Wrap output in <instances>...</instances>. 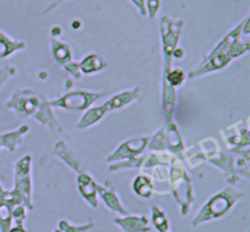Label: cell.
<instances>
[{
  "mask_svg": "<svg viewBox=\"0 0 250 232\" xmlns=\"http://www.w3.org/2000/svg\"><path fill=\"white\" fill-rule=\"evenodd\" d=\"M61 1H63V0H58V1H56V2H54L53 5H50V6H49V9H46L45 11H44V14H46V12H49V11H50L51 9H54V7H55V6H58V5L60 4Z\"/></svg>",
  "mask_w": 250,
  "mask_h": 232,
  "instance_id": "35",
  "label": "cell"
},
{
  "mask_svg": "<svg viewBox=\"0 0 250 232\" xmlns=\"http://www.w3.org/2000/svg\"><path fill=\"white\" fill-rule=\"evenodd\" d=\"M151 222L158 232H170V220L164 209L158 205H151Z\"/></svg>",
  "mask_w": 250,
  "mask_h": 232,
  "instance_id": "23",
  "label": "cell"
},
{
  "mask_svg": "<svg viewBox=\"0 0 250 232\" xmlns=\"http://www.w3.org/2000/svg\"><path fill=\"white\" fill-rule=\"evenodd\" d=\"M1 149H2V148H1V146H0V150H1Z\"/></svg>",
  "mask_w": 250,
  "mask_h": 232,
  "instance_id": "37",
  "label": "cell"
},
{
  "mask_svg": "<svg viewBox=\"0 0 250 232\" xmlns=\"http://www.w3.org/2000/svg\"><path fill=\"white\" fill-rule=\"evenodd\" d=\"M165 128V150L182 160L185 155V142L175 121L164 122Z\"/></svg>",
  "mask_w": 250,
  "mask_h": 232,
  "instance_id": "11",
  "label": "cell"
},
{
  "mask_svg": "<svg viewBox=\"0 0 250 232\" xmlns=\"http://www.w3.org/2000/svg\"><path fill=\"white\" fill-rule=\"evenodd\" d=\"M9 232H27L26 229L22 226H11V229L9 230Z\"/></svg>",
  "mask_w": 250,
  "mask_h": 232,
  "instance_id": "34",
  "label": "cell"
},
{
  "mask_svg": "<svg viewBox=\"0 0 250 232\" xmlns=\"http://www.w3.org/2000/svg\"><path fill=\"white\" fill-rule=\"evenodd\" d=\"M129 1L132 2V4L134 5V6L138 9L139 14L142 15V16L146 17V0H129Z\"/></svg>",
  "mask_w": 250,
  "mask_h": 232,
  "instance_id": "31",
  "label": "cell"
},
{
  "mask_svg": "<svg viewBox=\"0 0 250 232\" xmlns=\"http://www.w3.org/2000/svg\"><path fill=\"white\" fill-rule=\"evenodd\" d=\"M12 226H22L24 227V222L27 219V208L24 205H16L12 208Z\"/></svg>",
  "mask_w": 250,
  "mask_h": 232,
  "instance_id": "26",
  "label": "cell"
},
{
  "mask_svg": "<svg viewBox=\"0 0 250 232\" xmlns=\"http://www.w3.org/2000/svg\"><path fill=\"white\" fill-rule=\"evenodd\" d=\"M186 80H187V73L181 68H171L166 73H163V83L171 85L175 89L182 85Z\"/></svg>",
  "mask_w": 250,
  "mask_h": 232,
  "instance_id": "24",
  "label": "cell"
},
{
  "mask_svg": "<svg viewBox=\"0 0 250 232\" xmlns=\"http://www.w3.org/2000/svg\"><path fill=\"white\" fill-rule=\"evenodd\" d=\"M78 67L82 75H93L104 71L107 67V61L102 54L89 53L78 63Z\"/></svg>",
  "mask_w": 250,
  "mask_h": 232,
  "instance_id": "16",
  "label": "cell"
},
{
  "mask_svg": "<svg viewBox=\"0 0 250 232\" xmlns=\"http://www.w3.org/2000/svg\"><path fill=\"white\" fill-rule=\"evenodd\" d=\"M161 7V0H146V16L149 19H154L158 15L159 10Z\"/></svg>",
  "mask_w": 250,
  "mask_h": 232,
  "instance_id": "29",
  "label": "cell"
},
{
  "mask_svg": "<svg viewBox=\"0 0 250 232\" xmlns=\"http://www.w3.org/2000/svg\"><path fill=\"white\" fill-rule=\"evenodd\" d=\"M76 183H77V190L80 192L81 197L88 203L92 208H98L99 199H98V182L94 180L89 172L78 173L76 176Z\"/></svg>",
  "mask_w": 250,
  "mask_h": 232,
  "instance_id": "13",
  "label": "cell"
},
{
  "mask_svg": "<svg viewBox=\"0 0 250 232\" xmlns=\"http://www.w3.org/2000/svg\"><path fill=\"white\" fill-rule=\"evenodd\" d=\"M103 95H105V92L103 90H70L55 99L49 100V104L51 107L84 111L88 107L93 106V104L98 102Z\"/></svg>",
  "mask_w": 250,
  "mask_h": 232,
  "instance_id": "5",
  "label": "cell"
},
{
  "mask_svg": "<svg viewBox=\"0 0 250 232\" xmlns=\"http://www.w3.org/2000/svg\"><path fill=\"white\" fill-rule=\"evenodd\" d=\"M132 190L137 197L143 198V199H149L156 193L154 181L148 173H139L134 177L132 182Z\"/></svg>",
  "mask_w": 250,
  "mask_h": 232,
  "instance_id": "18",
  "label": "cell"
},
{
  "mask_svg": "<svg viewBox=\"0 0 250 232\" xmlns=\"http://www.w3.org/2000/svg\"><path fill=\"white\" fill-rule=\"evenodd\" d=\"M5 192L6 190L0 183V232H9L12 226V208L5 199Z\"/></svg>",
  "mask_w": 250,
  "mask_h": 232,
  "instance_id": "22",
  "label": "cell"
},
{
  "mask_svg": "<svg viewBox=\"0 0 250 232\" xmlns=\"http://www.w3.org/2000/svg\"><path fill=\"white\" fill-rule=\"evenodd\" d=\"M44 97L45 95L36 90L20 89L12 93L6 100V107L16 112L20 117H33Z\"/></svg>",
  "mask_w": 250,
  "mask_h": 232,
  "instance_id": "6",
  "label": "cell"
},
{
  "mask_svg": "<svg viewBox=\"0 0 250 232\" xmlns=\"http://www.w3.org/2000/svg\"><path fill=\"white\" fill-rule=\"evenodd\" d=\"M107 114V110L105 109L104 105H98V106H90L84 110L82 116L80 117L77 122L78 129H87L94 125L99 124Z\"/></svg>",
  "mask_w": 250,
  "mask_h": 232,
  "instance_id": "19",
  "label": "cell"
},
{
  "mask_svg": "<svg viewBox=\"0 0 250 232\" xmlns=\"http://www.w3.org/2000/svg\"><path fill=\"white\" fill-rule=\"evenodd\" d=\"M185 55H186L185 48H182V46L178 45L177 48H176L175 50H173V53H172V59H177V60H182V59L185 58Z\"/></svg>",
  "mask_w": 250,
  "mask_h": 232,
  "instance_id": "32",
  "label": "cell"
},
{
  "mask_svg": "<svg viewBox=\"0 0 250 232\" xmlns=\"http://www.w3.org/2000/svg\"><path fill=\"white\" fill-rule=\"evenodd\" d=\"M63 70L68 73L72 78L75 80H81L82 78V72L80 71V67H78V63H75V61H71V63H66L65 66H62Z\"/></svg>",
  "mask_w": 250,
  "mask_h": 232,
  "instance_id": "30",
  "label": "cell"
},
{
  "mask_svg": "<svg viewBox=\"0 0 250 232\" xmlns=\"http://www.w3.org/2000/svg\"><path fill=\"white\" fill-rule=\"evenodd\" d=\"M54 153L66 166L75 171L77 175L85 171V160L78 151H76L75 149L68 146L67 142L59 139L54 146Z\"/></svg>",
  "mask_w": 250,
  "mask_h": 232,
  "instance_id": "10",
  "label": "cell"
},
{
  "mask_svg": "<svg viewBox=\"0 0 250 232\" xmlns=\"http://www.w3.org/2000/svg\"><path fill=\"white\" fill-rule=\"evenodd\" d=\"M58 229L62 232H89L90 230L94 229L93 222H85L82 225H75L66 219L59 220Z\"/></svg>",
  "mask_w": 250,
  "mask_h": 232,
  "instance_id": "25",
  "label": "cell"
},
{
  "mask_svg": "<svg viewBox=\"0 0 250 232\" xmlns=\"http://www.w3.org/2000/svg\"><path fill=\"white\" fill-rule=\"evenodd\" d=\"M168 180L171 183V193L173 199L180 207L181 215L186 216L189 214L193 203L195 200L194 190H193L192 177L188 173L186 165L181 159L175 156L168 169Z\"/></svg>",
  "mask_w": 250,
  "mask_h": 232,
  "instance_id": "2",
  "label": "cell"
},
{
  "mask_svg": "<svg viewBox=\"0 0 250 232\" xmlns=\"http://www.w3.org/2000/svg\"><path fill=\"white\" fill-rule=\"evenodd\" d=\"M98 199L102 200L103 204L111 212H116L120 216H125L131 212L126 209L122 203L116 187L111 183V181L106 180L104 183H98Z\"/></svg>",
  "mask_w": 250,
  "mask_h": 232,
  "instance_id": "9",
  "label": "cell"
},
{
  "mask_svg": "<svg viewBox=\"0 0 250 232\" xmlns=\"http://www.w3.org/2000/svg\"><path fill=\"white\" fill-rule=\"evenodd\" d=\"M116 226L122 232H150V220L146 215L128 214L125 216H117L114 219Z\"/></svg>",
  "mask_w": 250,
  "mask_h": 232,
  "instance_id": "14",
  "label": "cell"
},
{
  "mask_svg": "<svg viewBox=\"0 0 250 232\" xmlns=\"http://www.w3.org/2000/svg\"><path fill=\"white\" fill-rule=\"evenodd\" d=\"M53 232H62V231H60V230H59V229H58V227H56V229H55V230H53Z\"/></svg>",
  "mask_w": 250,
  "mask_h": 232,
  "instance_id": "36",
  "label": "cell"
},
{
  "mask_svg": "<svg viewBox=\"0 0 250 232\" xmlns=\"http://www.w3.org/2000/svg\"><path fill=\"white\" fill-rule=\"evenodd\" d=\"M141 98L142 88L139 85H136L133 88H128V89H125L116 93L111 98H109L103 105L107 110V112L117 111V110H121L124 107L128 106L132 103L138 102V100H141Z\"/></svg>",
  "mask_w": 250,
  "mask_h": 232,
  "instance_id": "12",
  "label": "cell"
},
{
  "mask_svg": "<svg viewBox=\"0 0 250 232\" xmlns=\"http://www.w3.org/2000/svg\"><path fill=\"white\" fill-rule=\"evenodd\" d=\"M102 232H106V231H102Z\"/></svg>",
  "mask_w": 250,
  "mask_h": 232,
  "instance_id": "38",
  "label": "cell"
},
{
  "mask_svg": "<svg viewBox=\"0 0 250 232\" xmlns=\"http://www.w3.org/2000/svg\"><path fill=\"white\" fill-rule=\"evenodd\" d=\"M153 181L158 182H166L168 180V166L167 165H158L151 168V173L149 175Z\"/></svg>",
  "mask_w": 250,
  "mask_h": 232,
  "instance_id": "27",
  "label": "cell"
},
{
  "mask_svg": "<svg viewBox=\"0 0 250 232\" xmlns=\"http://www.w3.org/2000/svg\"><path fill=\"white\" fill-rule=\"evenodd\" d=\"M183 24H185L183 20L173 21L167 15H164L160 19L161 49L164 56L163 73H166L172 68V53L178 46Z\"/></svg>",
  "mask_w": 250,
  "mask_h": 232,
  "instance_id": "4",
  "label": "cell"
},
{
  "mask_svg": "<svg viewBox=\"0 0 250 232\" xmlns=\"http://www.w3.org/2000/svg\"><path fill=\"white\" fill-rule=\"evenodd\" d=\"M61 32H62V29H61V27L59 26V24L51 27V31H50L51 37H56V38H58V37L61 34Z\"/></svg>",
  "mask_w": 250,
  "mask_h": 232,
  "instance_id": "33",
  "label": "cell"
},
{
  "mask_svg": "<svg viewBox=\"0 0 250 232\" xmlns=\"http://www.w3.org/2000/svg\"><path fill=\"white\" fill-rule=\"evenodd\" d=\"M244 192L236 190L233 186H227L224 190H219L204 203L192 219V226L198 227L207 222L215 221L226 216L237 203L244 198Z\"/></svg>",
  "mask_w": 250,
  "mask_h": 232,
  "instance_id": "1",
  "label": "cell"
},
{
  "mask_svg": "<svg viewBox=\"0 0 250 232\" xmlns=\"http://www.w3.org/2000/svg\"><path fill=\"white\" fill-rule=\"evenodd\" d=\"M50 51L51 58L58 65L65 66L66 63L73 61L72 49H71L70 44L60 41L56 37H51L50 38Z\"/></svg>",
  "mask_w": 250,
  "mask_h": 232,
  "instance_id": "17",
  "label": "cell"
},
{
  "mask_svg": "<svg viewBox=\"0 0 250 232\" xmlns=\"http://www.w3.org/2000/svg\"><path fill=\"white\" fill-rule=\"evenodd\" d=\"M26 46V42L11 38L9 34L0 31V60L5 58H9V56L17 53V51L23 50Z\"/></svg>",
  "mask_w": 250,
  "mask_h": 232,
  "instance_id": "20",
  "label": "cell"
},
{
  "mask_svg": "<svg viewBox=\"0 0 250 232\" xmlns=\"http://www.w3.org/2000/svg\"><path fill=\"white\" fill-rule=\"evenodd\" d=\"M149 139L150 136L136 137V138H129L119 144L116 149L112 153L106 156V161L109 164L117 163V161H125L133 159L136 156L142 155L148 149Z\"/></svg>",
  "mask_w": 250,
  "mask_h": 232,
  "instance_id": "8",
  "label": "cell"
},
{
  "mask_svg": "<svg viewBox=\"0 0 250 232\" xmlns=\"http://www.w3.org/2000/svg\"><path fill=\"white\" fill-rule=\"evenodd\" d=\"M29 129H31V127L28 125H21L19 128L1 133L0 134V146H1V148L6 149L10 153L16 151L20 144L23 142L24 136L28 133Z\"/></svg>",
  "mask_w": 250,
  "mask_h": 232,
  "instance_id": "15",
  "label": "cell"
},
{
  "mask_svg": "<svg viewBox=\"0 0 250 232\" xmlns=\"http://www.w3.org/2000/svg\"><path fill=\"white\" fill-rule=\"evenodd\" d=\"M224 143L226 144L227 150L232 153H248L250 146V132L248 120L246 124L237 122L221 132Z\"/></svg>",
  "mask_w": 250,
  "mask_h": 232,
  "instance_id": "7",
  "label": "cell"
},
{
  "mask_svg": "<svg viewBox=\"0 0 250 232\" xmlns=\"http://www.w3.org/2000/svg\"><path fill=\"white\" fill-rule=\"evenodd\" d=\"M22 199L27 210H33V181H32V156H21L14 166V187L11 188Z\"/></svg>",
  "mask_w": 250,
  "mask_h": 232,
  "instance_id": "3",
  "label": "cell"
},
{
  "mask_svg": "<svg viewBox=\"0 0 250 232\" xmlns=\"http://www.w3.org/2000/svg\"><path fill=\"white\" fill-rule=\"evenodd\" d=\"M176 89L171 85L163 83V114L165 122L173 120V112L176 107Z\"/></svg>",
  "mask_w": 250,
  "mask_h": 232,
  "instance_id": "21",
  "label": "cell"
},
{
  "mask_svg": "<svg viewBox=\"0 0 250 232\" xmlns=\"http://www.w3.org/2000/svg\"><path fill=\"white\" fill-rule=\"evenodd\" d=\"M15 73H16V68L12 65H6L4 66V67L0 68V90H1V88L4 87L5 83H6Z\"/></svg>",
  "mask_w": 250,
  "mask_h": 232,
  "instance_id": "28",
  "label": "cell"
}]
</instances>
